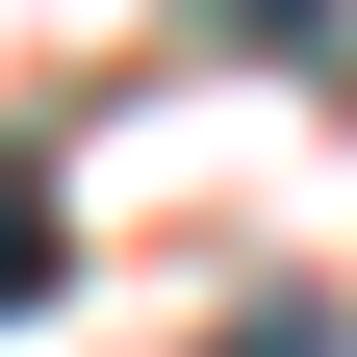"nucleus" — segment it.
I'll list each match as a JSON object with an SVG mask.
<instances>
[{
  "mask_svg": "<svg viewBox=\"0 0 357 357\" xmlns=\"http://www.w3.org/2000/svg\"><path fill=\"white\" fill-rule=\"evenodd\" d=\"M52 306V153H0V332Z\"/></svg>",
  "mask_w": 357,
  "mask_h": 357,
  "instance_id": "1",
  "label": "nucleus"
},
{
  "mask_svg": "<svg viewBox=\"0 0 357 357\" xmlns=\"http://www.w3.org/2000/svg\"><path fill=\"white\" fill-rule=\"evenodd\" d=\"M178 26H230V52H357V0H178Z\"/></svg>",
  "mask_w": 357,
  "mask_h": 357,
  "instance_id": "2",
  "label": "nucleus"
}]
</instances>
